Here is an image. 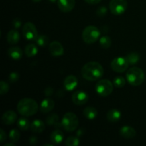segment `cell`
Here are the masks:
<instances>
[{
    "label": "cell",
    "mask_w": 146,
    "mask_h": 146,
    "mask_svg": "<svg viewBox=\"0 0 146 146\" xmlns=\"http://www.w3.org/2000/svg\"><path fill=\"white\" fill-rule=\"evenodd\" d=\"M81 75L87 81H98L104 76V68L98 62L89 61L81 68Z\"/></svg>",
    "instance_id": "obj_1"
},
{
    "label": "cell",
    "mask_w": 146,
    "mask_h": 146,
    "mask_svg": "<svg viewBox=\"0 0 146 146\" xmlns=\"http://www.w3.org/2000/svg\"><path fill=\"white\" fill-rule=\"evenodd\" d=\"M38 104L35 100L29 98H24L17 104V109L22 116L29 117L35 115L38 111Z\"/></svg>",
    "instance_id": "obj_2"
},
{
    "label": "cell",
    "mask_w": 146,
    "mask_h": 146,
    "mask_svg": "<svg viewBox=\"0 0 146 146\" xmlns=\"http://www.w3.org/2000/svg\"><path fill=\"white\" fill-rule=\"evenodd\" d=\"M126 80L131 85L138 86L141 85L145 80V74L141 68L132 67L126 73Z\"/></svg>",
    "instance_id": "obj_3"
},
{
    "label": "cell",
    "mask_w": 146,
    "mask_h": 146,
    "mask_svg": "<svg viewBox=\"0 0 146 146\" xmlns=\"http://www.w3.org/2000/svg\"><path fill=\"white\" fill-rule=\"evenodd\" d=\"M78 118L75 113L68 112L64 114L61 120V125L67 132H73L77 129L78 126Z\"/></svg>",
    "instance_id": "obj_4"
},
{
    "label": "cell",
    "mask_w": 146,
    "mask_h": 146,
    "mask_svg": "<svg viewBox=\"0 0 146 146\" xmlns=\"http://www.w3.org/2000/svg\"><path fill=\"white\" fill-rule=\"evenodd\" d=\"M101 36V31L96 27L93 25L87 26L82 32V38L85 43L91 44L97 41Z\"/></svg>",
    "instance_id": "obj_5"
},
{
    "label": "cell",
    "mask_w": 146,
    "mask_h": 146,
    "mask_svg": "<svg viewBox=\"0 0 146 146\" xmlns=\"http://www.w3.org/2000/svg\"><path fill=\"white\" fill-rule=\"evenodd\" d=\"M113 84L108 79H101L96 84L95 89L97 94L102 97L111 95L113 91Z\"/></svg>",
    "instance_id": "obj_6"
},
{
    "label": "cell",
    "mask_w": 146,
    "mask_h": 146,
    "mask_svg": "<svg viewBox=\"0 0 146 146\" xmlns=\"http://www.w3.org/2000/svg\"><path fill=\"white\" fill-rule=\"evenodd\" d=\"M127 6V0H111L109 4L110 11L114 15H121L125 11Z\"/></svg>",
    "instance_id": "obj_7"
},
{
    "label": "cell",
    "mask_w": 146,
    "mask_h": 146,
    "mask_svg": "<svg viewBox=\"0 0 146 146\" xmlns=\"http://www.w3.org/2000/svg\"><path fill=\"white\" fill-rule=\"evenodd\" d=\"M22 34L24 38L29 41H35L38 36L36 27L31 22H27L24 24Z\"/></svg>",
    "instance_id": "obj_8"
},
{
    "label": "cell",
    "mask_w": 146,
    "mask_h": 146,
    "mask_svg": "<svg viewBox=\"0 0 146 146\" xmlns=\"http://www.w3.org/2000/svg\"><path fill=\"white\" fill-rule=\"evenodd\" d=\"M129 63L125 57H117L111 63V67L113 71L117 73H123L126 71L129 66Z\"/></svg>",
    "instance_id": "obj_9"
},
{
    "label": "cell",
    "mask_w": 146,
    "mask_h": 146,
    "mask_svg": "<svg viewBox=\"0 0 146 146\" xmlns=\"http://www.w3.org/2000/svg\"><path fill=\"white\" fill-rule=\"evenodd\" d=\"M88 94L84 91H76L73 94L71 99L73 103L76 106H82L86 104L88 101Z\"/></svg>",
    "instance_id": "obj_10"
},
{
    "label": "cell",
    "mask_w": 146,
    "mask_h": 146,
    "mask_svg": "<svg viewBox=\"0 0 146 146\" xmlns=\"http://www.w3.org/2000/svg\"><path fill=\"white\" fill-rule=\"evenodd\" d=\"M48 49H49L50 54L53 56H61L64 53V46H62V44L56 41H53L49 44Z\"/></svg>",
    "instance_id": "obj_11"
},
{
    "label": "cell",
    "mask_w": 146,
    "mask_h": 146,
    "mask_svg": "<svg viewBox=\"0 0 146 146\" xmlns=\"http://www.w3.org/2000/svg\"><path fill=\"white\" fill-rule=\"evenodd\" d=\"M75 0H58L57 5L58 9L63 12H69L74 9L75 7Z\"/></svg>",
    "instance_id": "obj_12"
},
{
    "label": "cell",
    "mask_w": 146,
    "mask_h": 146,
    "mask_svg": "<svg viewBox=\"0 0 146 146\" xmlns=\"http://www.w3.org/2000/svg\"><path fill=\"white\" fill-rule=\"evenodd\" d=\"M1 121L5 125H10L17 121V115L14 111H7L1 116Z\"/></svg>",
    "instance_id": "obj_13"
},
{
    "label": "cell",
    "mask_w": 146,
    "mask_h": 146,
    "mask_svg": "<svg viewBox=\"0 0 146 146\" xmlns=\"http://www.w3.org/2000/svg\"><path fill=\"white\" fill-rule=\"evenodd\" d=\"M78 85V79L74 75H69L65 78L64 81V86L66 90L71 91L76 88Z\"/></svg>",
    "instance_id": "obj_14"
},
{
    "label": "cell",
    "mask_w": 146,
    "mask_h": 146,
    "mask_svg": "<svg viewBox=\"0 0 146 146\" xmlns=\"http://www.w3.org/2000/svg\"><path fill=\"white\" fill-rule=\"evenodd\" d=\"M55 106V103L51 98H45L40 104V111L43 113H47L52 111Z\"/></svg>",
    "instance_id": "obj_15"
},
{
    "label": "cell",
    "mask_w": 146,
    "mask_h": 146,
    "mask_svg": "<svg viewBox=\"0 0 146 146\" xmlns=\"http://www.w3.org/2000/svg\"><path fill=\"white\" fill-rule=\"evenodd\" d=\"M119 133L120 135L123 138H126V139H131V138H133L134 137H135L136 131L133 127L125 125L121 128Z\"/></svg>",
    "instance_id": "obj_16"
},
{
    "label": "cell",
    "mask_w": 146,
    "mask_h": 146,
    "mask_svg": "<svg viewBox=\"0 0 146 146\" xmlns=\"http://www.w3.org/2000/svg\"><path fill=\"white\" fill-rule=\"evenodd\" d=\"M46 125L41 120H34L30 125V128L31 131L35 133H41L45 130Z\"/></svg>",
    "instance_id": "obj_17"
},
{
    "label": "cell",
    "mask_w": 146,
    "mask_h": 146,
    "mask_svg": "<svg viewBox=\"0 0 146 146\" xmlns=\"http://www.w3.org/2000/svg\"><path fill=\"white\" fill-rule=\"evenodd\" d=\"M7 54L13 60H19L23 56V51L19 47H11L7 51Z\"/></svg>",
    "instance_id": "obj_18"
},
{
    "label": "cell",
    "mask_w": 146,
    "mask_h": 146,
    "mask_svg": "<svg viewBox=\"0 0 146 146\" xmlns=\"http://www.w3.org/2000/svg\"><path fill=\"white\" fill-rule=\"evenodd\" d=\"M50 140L54 145H58L64 140V133L60 130L56 129L53 131L50 135Z\"/></svg>",
    "instance_id": "obj_19"
},
{
    "label": "cell",
    "mask_w": 146,
    "mask_h": 146,
    "mask_svg": "<svg viewBox=\"0 0 146 146\" xmlns=\"http://www.w3.org/2000/svg\"><path fill=\"white\" fill-rule=\"evenodd\" d=\"M20 39V35L17 30H10L7 34V42L11 45L17 44Z\"/></svg>",
    "instance_id": "obj_20"
},
{
    "label": "cell",
    "mask_w": 146,
    "mask_h": 146,
    "mask_svg": "<svg viewBox=\"0 0 146 146\" xmlns=\"http://www.w3.org/2000/svg\"><path fill=\"white\" fill-rule=\"evenodd\" d=\"M106 118L108 121L111 123L118 122L121 118V111L118 109H111L107 113Z\"/></svg>",
    "instance_id": "obj_21"
},
{
    "label": "cell",
    "mask_w": 146,
    "mask_h": 146,
    "mask_svg": "<svg viewBox=\"0 0 146 146\" xmlns=\"http://www.w3.org/2000/svg\"><path fill=\"white\" fill-rule=\"evenodd\" d=\"M84 115L87 119L94 120L98 115V111L93 106H87L84 110Z\"/></svg>",
    "instance_id": "obj_22"
},
{
    "label": "cell",
    "mask_w": 146,
    "mask_h": 146,
    "mask_svg": "<svg viewBox=\"0 0 146 146\" xmlns=\"http://www.w3.org/2000/svg\"><path fill=\"white\" fill-rule=\"evenodd\" d=\"M30 125L31 124L29 123V121L25 116L21 117L17 120V126L21 131H27L29 128H30Z\"/></svg>",
    "instance_id": "obj_23"
},
{
    "label": "cell",
    "mask_w": 146,
    "mask_h": 146,
    "mask_svg": "<svg viewBox=\"0 0 146 146\" xmlns=\"http://www.w3.org/2000/svg\"><path fill=\"white\" fill-rule=\"evenodd\" d=\"M24 53L27 57L35 56L38 54V48L34 44H28L24 49Z\"/></svg>",
    "instance_id": "obj_24"
},
{
    "label": "cell",
    "mask_w": 146,
    "mask_h": 146,
    "mask_svg": "<svg viewBox=\"0 0 146 146\" xmlns=\"http://www.w3.org/2000/svg\"><path fill=\"white\" fill-rule=\"evenodd\" d=\"M127 61L129 63V64H131V65H135L136 64L138 61H140V55L136 52H131L130 54H128V55L125 56Z\"/></svg>",
    "instance_id": "obj_25"
},
{
    "label": "cell",
    "mask_w": 146,
    "mask_h": 146,
    "mask_svg": "<svg viewBox=\"0 0 146 146\" xmlns=\"http://www.w3.org/2000/svg\"><path fill=\"white\" fill-rule=\"evenodd\" d=\"M58 120H59L58 115L56 113H53L47 117L46 120V123L48 125H54V126L56 127L59 125Z\"/></svg>",
    "instance_id": "obj_26"
},
{
    "label": "cell",
    "mask_w": 146,
    "mask_h": 146,
    "mask_svg": "<svg viewBox=\"0 0 146 146\" xmlns=\"http://www.w3.org/2000/svg\"><path fill=\"white\" fill-rule=\"evenodd\" d=\"M99 44L102 48H108L111 47V44H112V41H111V38L109 36H104L100 38L99 40Z\"/></svg>",
    "instance_id": "obj_27"
},
{
    "label": "cell",
    "mask_w": 146,
    "mask_h": 146,
    "mask_svg": "<svg viewBox=\"0 0 146 146\" xmlns=\"http://www.w3.org/2000/svg\"><path fill=\"white\" fill-rule=\"evenodd\" d=\"M9 138V140L11 142L14 143H17L20 138L19 131L17 129H12L11 131H10Z\"/></svg>",
    "instance_id": "obj_28"
},
{
    "label": "cell",
    "mask_w": 146,
    "mask_h": 146,
    "mask_svg": "<svg viewBox=\"0 0 146 146\" xmlns=\"http://www.w3.org/2000/svg\"><path fill=\"white\" fill-rule=\"evenodd\" d=\"M35 41L37 45L41 47H44L48 44V38L45 35H38Z\"/></svg>",
    "instance_id": "obj_29"
},
{
    "label": "cell",
    "mask_w": 146,
    "mask_h": 146,
    "mask_svg": "<svg viewBox=\"0 0 146 146\" xmlns=\"http://www.w3.org/2000/svg\"><path fill=\"white\" fill-rule=\"evenodd\" d=\"M79 143V139L75 136L68 137L65 141V145L67 146H77Z\"/></svg>",
    "instance_id": "obj_30"
},
{
    "label": "cell",
    "mask_w": 146,
    "mask_h": 146,
    "mask_svg": "<svg viewBox=\"0 0 146 146\" xmlns=\"http://www.w3.org/2000/svg\"><path fill=\"white\" fill-rule=\"evenodd\" d=\"M113 84L116 88H123L125 85V79L123 76H117L113 79Z\"/></svg>",
    "instance_id": "obj_31"
},
{
    "label": "cell",
    "mask_w": 146,
    "mask_h": 146,
    "mask_svg": "<svg viewBox=\"0 0 146 146\" xmlns=\"http://www.w3.org/2000/svg\"><path fill=\"white\" fill-rule=\"evenodd\" d=\"M9 90V85L6 81H1L0 82V94L1 96L7 94Z\"/></svg>",
    "instance_id": "obj_32"
},
{
    "label": "cell",
    "mask_w": 146,
    "mask_h": 146,
    "mask_svg": "<svg viewBox=\"0 0 146 146\" xmlns=\"http://www.w3.org/2000/svg\"><path fill=\"white\" fill-rule=\"evenodd\" d=\"M19 75L18 73L15 72V71L11 72L9 74V81L11 83L17 82L19 80Z\"/></svg>",
    "instance_id": "obj_33"
},
{
    "label": "cell",
    "mask_w": 146,
    "mask_h": 146,
    "mask_svg": "<svg viewBox=\"0 0 146 146\" xmlns=\"http://www.w3.org/2000/svg\"><path fill=\"white\" fill-rule=\"evenodd\" d=\"M106 13H107V8L106 7H104V6L100 7L96 11L97 15H98V17H104V16L106 14Z\"/></svg>",
    "instance_id": "obj_34"
},
{
    "label": "cell",
    "mask_w": 146,
    "mask_h": 146,
    "mask_svg": "<svg viewBox=\"0 0 146 146\" xmlns=\"http://www.w3.org/2000/svg\"><path fill=\"white\" fill-rule=\"evenodd\" d=\"M22 24V22H21V20L19 18H16L13 20L12 21V25L13 27L15 29H19Z\"/></svg>",
    "instance_id": "obj_35"
},
{
    "label": "cell",
    "mask_w": 146,
    "mask_h": 146,
    "mask_svg": "<svg viewBox=\"0 0 146 146\" xmlns=\"http://www.w3.org/2000/svg\"><path fill=\"white\" fill-rule=\"evenodd\" d=\"M7 139V134L3 129L0 130V143H3Z\"/></svg>",
    "instance_id": "obj_36"
},
{
    "label": "cell",
    "mask_w": 146,
    "mask_h": 146,
    "mask_svg": "<svg viewBox=\"0 0 146 146\" xmlns=\"http://www.w3.org/2000/svg\"><path fill=\"white\" fill-rule=\"evenodd\" d=\"M53 92H54V90H53V88H51V87H48V88H46L45 91H44V93H45L46 96H49L52 95Z\"/></svg>",
    "instance_id": "obj_37"
},
{
    "label": "cell",
    "mask_w": 146,
    "mask_h": 146,
    "mask_svg": "<svg viewBox=\"0 0 146 146\" xmlns=\"http://www.w3.org/2000/svg\"><path fill=\"white\" fill-rule=\"evenodd\" d=\"M85 1L89 4H96L101 2V0H85Z\"/></svg>",
    "instance_id": "obj_38"
},
{
    "label": "cell",
    "mask_w": 146,
    "mask_h": 146,
    "mask_svg": "<svg viewBox=\"0 0 146 146\" xmlns=\"http://www.w3.org/2000/svg\"><path fill=\"white\" fill-rule=\"evenodd\" d=\"M29 142L31 143V144H36V142H37L36 137H35V136L31 137V138H30V140H29Z\"/></svg>",
    "instance_id": "obj_39"
},
{
    "label": "cell",
    "mask_w": 146,
    "mask_h": 146,
    "mask_svg": "<svg viewBox=\"0 0 146 146\" xmlns=\"http://www.w3.org/2000/svg\"><path fill=\"white\" fill-rule=\"evenodd\" d=\"M4 146H15V144H14V143L11 142V143H6V144H4Z\"/></svg>",
    "instance_id": "obj_40"
},
{
    "label": "cell",
    "mask_w": 146,
    "mask_h": 146,
    "mask_svg": "<svg viewBox=\"0 0 146 146\" xmlns=\"http://www.w3.org/2000/svg\"><path fill=\"white\" fill-rule=\"evenodd\" d=\"M32 1H34V2H39V1H41V0H31Z\"/></svg>",
    "instance_id": "obj_41"
},
{
    "label": "cell",
    "mask_w": 146,
    "mask_h": 146,
    "mask_svg": "<svg viewBox=\"0 0 146 146\" xmlns=\"http://www.w3.org/2000/svg\"><path fill=\"white\" fill-rule=\"evenodd\" d=\"M44 146H53V145H51V144H44Z\"/></svg>",
    "instance_id": "obj_42"
},
{
    "label": "cell",
    "mask_w": 146,
    "mask_h": 146,
    "mask_svg": "<svg viewBox=\"0 0 146 146\" xmlns=\"http://www.w3.org/2000/svg\"><path fill=\"white\" fill-rule=\"evenodd\" d=\"M50 1H51V2H56V1H57L58 0H49Z\"/></svg>",
    "instance_id": "obj_43"
}]
</instances>
